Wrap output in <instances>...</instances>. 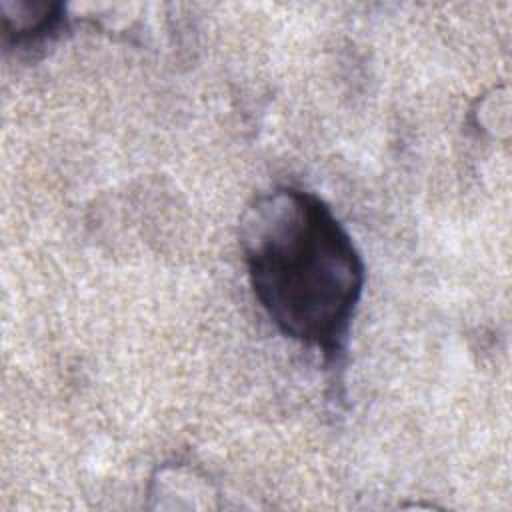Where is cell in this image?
Segmentation results:
<instances>
[{
    "label": "cell",
    "mask_w": 512,
    "mask_h": 512,
    "mask_svg": "<svg viewBox=\"0 0 512 512\" xmlns=\"http://www.w3.org/2000/svg\"><path fill=\"white\" fill-rule=\"evenodd\" d=\"M240 248L256 300L288 338L340 368L366 268L352 236L314 192L278 186L252 200Z\"/></svg>",
    "instance_id": "obj_1"
},
{
    "label": "cell",
    "mask_w": 512,
    "mask_h": 512,
    "mask_svg": "<svg viewBox=\"0 0 512 512\" xmlns=\"http://www.w3.org/2000/svg\"><path fill=\"white\" fill-rule=\"evenodd\" d=\"M4 42L14 48H38L66 26V8L52 2H0Z\"/></svg>",
    "instance_id": "obj_2"
}]
</instances>
